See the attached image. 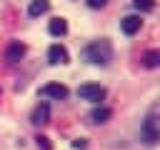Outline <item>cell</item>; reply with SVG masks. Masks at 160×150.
<instances>
[{"mask_svg": "<svg viewBox=\"0 0 160 150\" xmlns=\"http://www.w3.org/2000/svg\"><path fill=\"white\" fill-rule=\"evenodd\" d=\"M105 95H108V90L102 85H95V82H85L78 88V98L90 100V102H100V100H105Z\"/></svg>", "mask_w": 160, "mask_h": 150, "instance_id": "obj_2", "label": "cell"}, {"mask_svg": "<svg viewBox=\"0 0 160 150\" xmlns=\"http://www.w3.org/2000/svg\"><path fill=\"white\" fill-rule=\"evenodd\" d=\"M48 30H50V35H55V38H62V35L68 32V22H65L62 18H55V20H50Z\"/></svg>", "mask_w": 160, "mask_h": 150, "instance_id": "obj_10", "label": "cell"}, {"mask_svg": "<svg viewBox=\"0 0 160 150\" xmlns=\"http://www.w3.org/2000/svg\"><path fill=\"white\" fill-rule=\"evenodd\" d=\"M40 95H42V98L62 100V98H68V88H65V85H60V82H48V85H42V88H40Z\"/></svg>", "mask_w": 160, "mask_h": 150, "instance_id": "obj_4", "label": "cell"}, {"mask_svg": "<svg viewBox=\"0 0 160 150\" xmlns=\"http://www.w3.org/2000/svg\"><path fill=\"white\" fill-rule=\"evenodd\" d=\"M88 5H90V8H105L108 0H88Z\"/></svg>", "mask_w": 160, "mask_h": 150, "instance_id": "obj_15", "label": "cell"}, {"mask_svg": "<svg viewBox=\"0 0 160 150\" xmlns=\"http://www.w3.org/2000/svg\"><path fill=\"white\" fill-rule=\"evenodd\" d=\"M48 8H50L48 0H32V2L28 5V15H30V18H40V15L48 12Z\"/></svg>", "mask_w": 160, "mask_h": 150, "instance_id": "obj_9", "label": "cell"}, {"mask_svg": "<svg viewBox=\"0 0 160 150\" xmlns=\"http://www.w3.org/2000/svg\"><path fill=\"white\" fill-rule=\"evenodd\" d=\"M110 115H112V112H110V108H95V110L90 112V120L100 125V122H108V120H110Z\"/></svg>", "mask_w": 160, "mask_h": 150, "instance_id": "obj_11", "label": "cell"}, {"mask_svg": "<svg viewBox=\"0 0 160 150\" xmlns=\"http://www.w3.org/2000/svg\"><path fill=\"white\" fill-rule=\"evenodd\" d=\"M35 140H38V148H42V150H52V145H50V140H48L45 135H38Z\"/></svg>", "mask_w": 160, "mask_h": 150, "instance_id": "obj_14", "label": "cell"}, {"mask_svg": "<svg viewBox=\"0 0 160 150\" xmlns=\"http://www.w3.org/2000/svg\"><path fill=\"white\" fill-rule=\"evenodd\" d=\"M132 5H135L138 10H142V12L155 10V0H132Z\"/></svg>", "mask_w": 160, "mask_h": 150, "instance_id": "obj_13", "label": "cell"}, {"mask_svg": "<svg viewBox=\"0 0 160 150\" xmlns=\"http://www.w3.org/2000/svg\"><path fill=\"white\" fill-rule=\"evenodd\" d=\"M142 65L145 68H158L160 65V50H148L142 55Z\"/></svg>", "mask_w": 160, "mask_h": 150, "instance_id": "obj_12", "label": "cell"}, {"mask_svg": "<svg viewBox=\"0 0 160 150\" xmlns=\"http://www.w3.org/2000/svg\"><path fill=\"white\" fill-rule=\"evenodd\" d=\"M82 55H85V60L92 62V65H108L110 58H112V45H110L108 40H95V42H90V45L82 50Z\"/></svg>", "mask_w": 160, "mask_h": 150, "instance_id": "obj_1", "label": "cell"}, {"mask_svg": "<svg viewBox=\"0 0 160 150\" xmlns=\"http://www.w3.org/2000/svg\"><path fill=\"white\" fill-rule=\"evenodd\" d=\"M48 60H50L52 65H62V62H68V50L55 42V45L48 48Z\"/></svg>", "mask_w": 160, "mask_h": 150, "instance_id": "obj_5", "label": "cell"}, {"mask_svg": "<svg viewBox=\"0 0 160 150\" xmlns=\"http://www.w3.org/2000/svg\"><path fill=\"white\" fill-rule=\"evenodd\" d=\"M0 92H2V90H0Z\"/></svg>", "mask_w": 160, "mask_h": 150, "instance_id": "obj_16", "label": "cell"}, {"mask_svg": "<svg viewBox=\"0 0 160 150\" xmlns=\"http://www.w3.org/2000/svg\"><path fill=\"white\" fill-rule=\"evenodd\" d=\"M140 25H142V20H140L138 15H128V18L120 20V30H122L125 35H135V32L140 30Z\"/></svg>", "mask_w": 160, "mask_h": 150, "instance_id": "obj_6", "label": "cell"}, {"mask_svg": "<svg viewBox=\"0 0 160 150\" xmlns=\"http://www.w3.org/2000/svg\"><path fill=\"white\" fill-rule=\"evenodd\" d=\"M158 138H160L158 120H155V115H148V118L142 120V128H140V140H142V142H148V145H155V142H158Z\"/></svg>", "mask_w": 160, "mask_h": 150, "instance_id": "obj_3", "label": "cell"}, {"mask_svg": "<svg viewBox=\"0 0 160 150\" xmlns=\"http://www.w3.org/2000/svg\"><path fill=\"white\" fill-rule=\"evenodd\" d=\"M22 55H25V45H22L20 40L10 42V45H8V50H5V60H8V62H18Z\"/></svg>", "mask_w": 160, "mask_h": 150, "instance_id": "obj_8", "label": "cell"}, {"mask_svg": "<svg viewBox=\"0 0 160 150\" xmlns=\"http://www.w3.org/2000/svg\"><path fill=\"white\" fill-rule=\"evenodd\" d=\"M30 120H32L35 125H45V122L50 120V105H48V102H40V105H35V110H32Z\"/></svg>", "mask_w": 160, "mask_h": 150, "instance_id": "obj_7", "label": "cell"}]
</instances>
